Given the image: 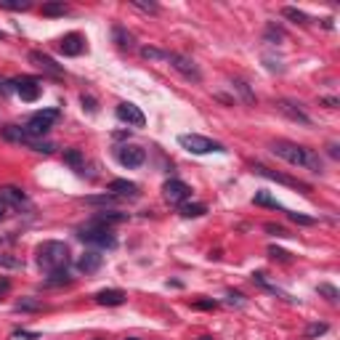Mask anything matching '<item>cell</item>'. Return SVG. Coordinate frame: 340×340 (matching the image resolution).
Returning a JSON list of instances; mask_svg holds the SVG:
<instances>
[{"label": "cell", "instance_id": "6da1fadb", "mask_svg": "<svg viewBox=\"0 0 340 340\" xmlns=\"http://www.w3.org/2000/svg\"><path fill=\"white\" fill-rule=\"evenodd\" d=\"M271 152L277 154L279 160L290 162V165H295V168H309L313 173H322V160H319V154L309 146H300V143H292V141H274Z\"/></svg>", "mask_w": 340, "mask_h": 340}, {"label": "cell", "instance_id": "7a4b0ae2", "mask_svg": "<svg viewBox=\"0 0 340 340\" xmlns=\"http://www.w3.org/2000/svg\"><path fill=\"white\" fill-rule=\"evenodd\" d=\"M35 255H37L40 269H45V271H58V269H67L69 266V247L64 242H56V239L43 242L35 250Z\"/></svg>", "mask_w": 340, "mask_h": 340}, {"label": "cell", "instance_id": "3957f363", "mask_svg": "<svg viewBox=\"0 0 340 340\" xmlns=\"http://www.w3.org/2000/svg\"><path fill=\"white\" fill-rule=\"evenodd\" d=\"M77 237H80L85 245H93V247H99V250H114L117 247L114 234L109 231L107 226L96 224V221H90V224H85L83 228H77Z\"/></svg>", "mask_w": 340, "mask_h": 340}, {"label": "cell", "instance_id": "277c9868", "mask_svg": "<svg viewBox=\"0 0 340 340\" xmlns=\"http://www.w3.org/2000/svg\"><path fill=\"white\" fill-rule=\"evenodd\" d=\"M178 143L186 149V152H192V154L226 152L224 143H218V141H213V139H205V136H199V133H184V136H178Z\"/></svg>", "mask_w": 340, "mask_h": 340}, {"label": "cell", "instance_id": "5b68a950", "mask_svg": "<svg viewBox=\"0 0 340 340\" xmlns=\"http://www.w3.org/2000/svg\"><path fill=\"white\" fill-rule=\"evenodd\" d=\"M56 120H58V109H40V112H35L29 117V122L24 128H27L29 139H43Z\"/></svg>", "mask_w": 340, "mask_h": 340}, {"label": "cell", "instance_id": "8992f818", "mask_svg": "<svg viewBox=\"0 0 340 340\" xmlns=\"http://www.w3.org/2000/svg\"><path fill=\"white\" fill-rule=\"evenodd\" d=\"M168 61H170V67L178 72V75H184L186 80H192V83H199L202 80L199 67L189 56H184V54H168Z\"/></svg>", "mask_w": 340, "mask_h": 340}, {"label": "cell", "instance_id": "52a82bcc", "mask_svg": "<svg viewBox=\"0 0 340 340\" xmlns=\"http://www.w3.org/2000/svg\"><path fill=\"white\" fill-rule=\"evenodd\" d=\"M253 170H255L258 175H263V178L277 181V184H284V186H290V189H300V192H306V194L311 192L309 184H303V181H298V178H290V175H282V173H277V170H269L266 165H255Z\"/></svg>", "mask_w": 340, "mask_h": 340}, {"label": "cell", "instance_id": "ba28073f", "mask_svg": "<svg viewBox=\"0 0 340 340\" xmlns=\"http://www.w3.org/2000/svg\"><path fill=\"white\" fill-rule=\"evenodd\" d=\"M117 160H120L122 168H141L143 160H146V152L136 143H125V146L117 149Z\"/></svg>", "mask_w": 340, "mask_h": 340}, {"label": "cell", "instance_id": "9c48e42d", "mask_svg": "<svg viewBox=\"0 0 340 340\" xmlns=\"http://www.w3.org/2000/svg\"><path fill=\"white\" fill-rule=\"evenodd\" d=\"M114 114H117V120L128 122V125H133V128H143V122H146V117H143V112H141L139 107H136V104H130V101H122V104H117Z\"/></svg>", "mask_w": 340, "mask_h": 340}, {"label": "cell", "instance_id": "30bf717a", "mask_svg": "<svg viewBox=\"0 0 340 340\" xmlns=\"http://www.w3.org/2000/svg\"><path fill=\"white\" fill-rule=\"evenodd\" d=\"M189 194H192V189H189L184 181H178V178H170L168 184L162 186V197H165L170 205H181V202H186Z\"/></svg>", "mask_w": 340, "mask_h": 340}, {"label": "cell", "instance_id": "8fae6325", "mask_svg": "<svg viewBox=\"0 0 340 340\" xmlns=\"http://www.w3.org/2000/svg\"><path fill=\"white\" fill-rule=\"evenodd\" d=\"M29 61L35 64L37 69H43L45 75H51V77H61L64 75L61 64H56L54 58H51L48 54H43V51H29Z\"/></svg>", "mask_w": 340, "mask_h": 340}, {"label": "cell", "instance_id": "7c38bea8", "mask_svg": "<svg viewBox=\"0 0 340 340\" xmlns=\"http://www.w3.org/2000/svg\"><path fill=\"white\" fill-rule=\"evenodd\" d=\"M14 90L22 96V101H37V96H40V83H37L35 77H16Z\"/></svg>", "mask_w": 340, "mask_h": 340}, {"label": "cell", "instance_id": "4fadbf2b", "mask_svg": "<svg viewBox=\"0 0 340 340\" xmlns=\"http://www.w3.org/2000/svg\"><path fill=\"white\" fill-rule=\"evenodd\" d=\"M277 109L282 112L284 117H290L292 122H300V125H311V117L300 109V104H295V101H290V99H279L277 101Z\"/></svg>", "mask_w": 340, "mask_h": 340}, {"label": "cell", "instance_id": "5bb4252c", "mask_svg": "<svg viewBox=\"0 0 340 340\" xmlns=\"http://www.w3.org/2000/svg\"><path fill=\"white\" fill-rule=\"evenodd\" d=\"M58 51H61L64 56H80L83 51H85V37L77 35V32L64 35L61 40H58Z\"/></svg>", "mask_w": 340, "mask_h": 340}, {"label": "cell", "instance_id": "9a60e30c", "mask_svg": "<svg viewBox=\"0 0 340 340\" xmlns=\"http://www.w3.org/2000/svg\"><path fill=\"white\" fill-rule=\"evenodd\" d=\"M101 263H104V255H101L99 250H85L80 258H77V271L93 274V271L101 269Z\"/></svg>", "mask_w": 340, "mask_h": 340}, {"label": "cell", "instance_id": "2e32d148", "mask_svg": "<svg viewBox=\"0 0 340 340\" xmlns=\"http://www.w3.org/2000/svg\"><path fill=\"white\" fill-rule=\"evenodd\" d=\"M109 194L114 197H139V186L133 181H125V178H114L109 184Z\"/></svg>", "mask_w": 340, "mask_h": 340}, {"label": "cell", "instance_id": "e0dca14e", "mask_svg": "<svg viewBox=\"0 0 340 340\" xmlns=\"http://www.w3.org/2000/svg\"><path fill=\"white\" fill-rule=\"evenodd\" d=\"M0 199H3L8 207H22L24 202H27V194L16 186H3L0 189Z\"/></svg>", "mask_w": 340, "mask_h": 340}, {"label": "cell", "instance_id": "ac0fdd59", "mask_svg": "<svg viewBox=\"0 0 340 340\" xmlns=\"http://www.w3.org/2000/svg\"><path fill=\"white\" fill-rule=\"evenodd\" d=\"M125 298L128 295L122 290H101V292H96V303L99 306H122Z\"/></svg>", "mask_w": 340, "mask_h": 340}, {"label": "cell", "instance_id": "d6986e66", "mask_svg": "<svg viewBox=\"0 0 340 340\" xmlns=\"http://www.w3.org/2000/svg\"><path fill=\"white\" fill-rule=\"evenodd\" d=\"M3 139H5V141H14V143H27V141H29V133H27V128L5 125V128H3Z\"/></svg>", "mask_w": 340, "mask_h": 340}, {"label": "cell", "instance_id": "ffe728a7", "mask_svg": "<svg viewBox=\"0 0 340 340\" xmlns=\"http://www.w3.org/2000/svg\"><path fill=\"white\" fill-rule=\"evenodd\" d=\"M96 224H101V226H107L109 228V224H122V221H128V213H114V210H104V213H99L96 215Z\"/></svg>", "mask_w": 340, "mask_h": 340}, {"label": "cell", "instance_id": "44dd1931", "mask_svg": "<svg viewBox=\"0 0 340 340\" xmlns=\"http://www.w3.org/2000/svg\"><path fill=\"white\" fill-rule=\"evenodd\" d=\"M112 37H114V43L120 45L122 51H125V48H133V35H130L125 27H120V24H114V27H112Z\"/></svg>", "mask_w": 340, "mask_h": 340}, {"label": "cell", "instance_id": "7402d4cb", "mask_svg": "<svg viewBox=\"0 0 340 340\" xmlns=\"http://www.w3.org/2000/svg\"><path fill=\"white\" fill-rule=\"evenodd\" d=\"M72 277L67 269H58V271H48V277H45V284L48 287H61V284H69Z\"/></svg>", "mask_w": 340, "mask_h": 340}, {"label": "cell", "instance_id": "603a6c76", "mask_svg": "<svg viewBox=\"0 0 340 340\" xmlns=\"http://www.w3.org/2000/svg\"><path fill=\"white\" fill-rule=\"evenodd\" d=\"M253 202H255V205H260V207H271V210H282V205H279V202L274 199L269 192H255Z\"/></svg>", "mask_w": 340, "mask_h": 340}, {"label": "cell", "instance_id": "cb8c5ba5", "mask_svg": "<svg viewBox=\"0 0 340 340\" xmlns=\"http://www.w3.org/2000/svg\"><path fill=\"white\" fill-rule=\"evenodd\" d=\"M184 218H199V215H205L207 213V207L205 205H199V202H194V205H181V210H178Z\"/></svg>", "mask_w": 340, "mask_h": 340}, {"label": "cell", "instance_id": "d4e9b609", "mask_svg": "<svg viewBox=\"0 0 340 340\" xmlns=\"http://www.w3.org/2000/svg\"><path fill=\"white\" fill-rule=\"evenodd\" d=\"M282 14H284L287 19H292V22H298V24H309V22H311L309 14H303L300 8H292V5H284V8H282Z\"/></svg>", "mask_w": 340, "mask_h": 340}, {"label": "cell", "instance_id": "484cf974", "mask_svg": "<svg viewBox=\"0 0 340 340\" xmlns=\"http://www.w3.org/2000/svg\"><path fill=\"white\" fill-rule=\"evenodd\" d=\"M141 56L149 58V61H168V54L160 48H152V45H146V48H141Z\"/></svg>", "mask_w": 340, "mask_h": 340}, {"label": "cell", "instance_id": "4316f807", "mask_svg": "<svg viewBox=\"0 0 340 340\" xmlns=\"http://www.w3.org/2000/svg\"><path fill=\"white\" fill-rule=\"evenodd\" d=\"M64 162H67V165H72V168H83V152L80 149H67V152H64Z\"/></svg>", "mask_w": 340, "mask_h": 340}, {"label": "cell", "instance_id": "83f0119b", "mask_svg": "<svg viewBox=\"0 0 340 340\" xmlns=\"http://www.w3.org/2000/svg\"><path fill=\"white\" fill-rule=\"evenodd\" d=\"M67 14V5L58 0V3H45L43 5V16H64Z\"/></svg>", "mask_w": 340, "mask_h": 340}, {"label": "cell", "instance_id": "f1b7e54d", "mask_svg": "<svg viewBox=\"0 0 340 340\" xmlns=\"http://www.w3.org/2000/svg\"><path fill=\"white\" fill-rule=\"evenodd\" d=\"M0 8H8V11H27L32 8L29 0H0Z\"/></svg>", "mask_w": 340, "mask_h": 340}, {"label": "cell", "instance_id": "f546056e", "mask_svg": "<svg viewBox=\"0 0 340 340\" xmlns=\"http://www.w3.org/2000/svg\"><path fill=\"white\" fill-rule=\"evenodd\" d=\"M27 146L32 149V152H37V154H51V152H54V143H51V141H27Z\"/></svg>", "mask_w": 340, "mask_h": 340}, {"label": "cell", "instance_id": "4dcf8cb0", "mask_svg": "<svg viewBox=\"0 0 340 340\" xmlns=\"http://www.w3.org/2000/svg\"><path fill=\"white\" fill-rule=\"evenodd\" d=\"M0 269H22V258L8 253H0Z\"/></svg>", "mask_w": 340, "mask_h": 340}, {"label": "cell", "instance_id": "1f68e13d", "mask_svg": "<svg viewBox=\"0 0 340 340\" xmlns=\"http://www.w3.org/2000/svg\"><path fill=\"white\" fill-rule=\"evenodd\" d=\"M16 309L19 311H40L43 306H40V300H35V298H22L16 303Z\"/></svg>", "mask_w": 340, "mask_h": 340}, {"label": "cell", "instance_id": "d6a6232c", "mask_svg": "<svg viewBox=\"0 0 340 340\" xmlns=\"http://www.w3.org/2000/svg\"><path fill=\"white\" fill-rule=\"evenodd\" d=\"M117 197H114V194H96V197H85V202H88V205H112V202H114Z\"/></svg>", "mask_w": 340, "mask_h": 340}, {"label": "cell", "instance_id": "836d02e7", "mask_svg": "<svg viewBox=\"0 0 340 340\" xmlns=\"http://www.w3.org/2000/svg\"><path fill=\"white\" fill-rule=\"evenodd\" d=\"M130 5H136V8L146 11V14H160V5H157V3H149V0H130Z\"/></svg>", "mask_w": 340, "mask_h": 340}, {"label": "cell", "instance_id": "e575fe53", "mask_svg": "<svg viewBox=\"0 0 340 340\" xmlns=\"http://www.w3.org/2000/svg\"><path fill=\"white\" fill-rule=\"evenodd\" d=\"M319 295H324L327 300H330V303H338V298H340L335 287H332V284H327V282H324V284H319Z\"/></svg>", "mask_w": 340, "mask_h": 340}, {"label": "cell", "instance_id": "d590c367", "mask_svg": "<svg viewBox=\"0 0 340 340\" xmlns=\"http://www.w3.org/2000/svg\"><path fill=\"white\" fill-rule=\"evenodd\" d=\"M287 218H290L292 224H300V226H313L316 224V218H311V215H300V213H287Z\"/></svg>", "mask_w": 340, "mask_h": 340}, {"label": "cell", "instance_id": "8d00e7d4", "mask_svg": "<svg viewBox=\"0 0 340 340\" xmlns=\"http://www.w3.org/2000/svg\"><path fill=\"white\" fill-rule=\"evenodd\" d=\"M266 40H271V43H282V40H284V32H282V29H277L274 24H269V27H266Z\"/></svg>", "mask_w": 340, "mask_h": 340}, {"label": "cell", "instance_id": "74e56055", "mask_svg": "<svg viewBox=\"0 0 340 340\" xmlns=\"http://www.w3.org/2000/svg\"><path fill=\"white\" fill-rule=\"evenodd\" d=\"M80 104H83V109H88V112L90 114H96V112H99V104H96V99H93V96H80Z\"/></svg>", "mask_w": 340, "mask_h": 340}, {"label": "cell", "instance_id": "f35d334b", "mask_svg": "<svg viewBox=\"0 0 340 340\" xmlns=\"http://www.w3.org/2000/svg\"><path fill=\"white\" fill-rule=\"evenodd\" d=\"M234 88L239 90V93H242V99H245L247 104H253V101H255V96L250 93V88H247V83H242V80H237V83H234Z\"/></svg>", "mask_w": 340, "mask_h": 340}, {"label": "cell", "instance_id": "ab89813d", "mask_svg": "<svg viewBox=\"0 0 340 340\" xmlns=\"http://www.w3.org/2000/svg\"><path fill=\"white\" fill-rule=\"evenodd\" d=\"M266 231L274 234V237H290V234H287V228L284 226H277V224H266Z\"/></svg>", "mask_w": 340, "mask_h": 340}, {"label": "cell", "instance_id": "60d3db41", "mask_svg": "<svg viewBox=\"0 0 340 340\" xmlns=\"http://www.w3.org/2000/svg\"><path fill=\"white\" fill-rule=\"evenodd\" d=\"M327 330H330L327 324H311L309 327V338H319V335H324Z\"/></svg>", "mask_w": 340, "mask_h": 340}, {"label": "cell", "instance_id": "b9f144b4", "mask_svg": "<svg viewBox=\"0 0 340 340\" xmlns=\"http://www.w3.org/2000/svg\"><path fill=\"white\" fill-rule=\"evenodd\" d=\"M226 303H228V306H245V298H242L239 292H228V295H226Z\"/></svg>", "mask_w": 340, "mask_h": 340}, {"label": "cell", "instance_id": "7bdbcfd3", "mask_svg": "<svg viewBox=\"0 0 340 340\" xmlns=\"http://www.w3.org/2000/svg\"><path fill=\"white\" fill-rule=\"evenodd\" d=\"M0 93H3V96L16 93V90H14V80H0Z\"/></svg>", "mask_w": 340, "mask_h": 340}, {"label": "cell", "instance_id": "ee69618b", "mask_svg": "<svg viewBox=\"0 0 340 340\" xmlns=\"http://www.w3.org/2000/svg\"><path fill=\"white\" fill-rule=\"evenodd\" d=\"M269 255L271 258H279V260H290V253L279 250V247H269Z\"/></svg>", "mask_w": 340, "mask_h": 340}, {"label": "cell", "instance_id": "f6af8a7d", "mask_svg": "<svg viewBox=\"0 0 340 340\" xmlns=\"http://www.w3.org/2000/svg\"><path fill=\"white\" fill-rule=\"evenodd\" d=\"M194 306H197V309H215L218 303H215V300H197Z\"/></svg>", "mask_w": 340, "mask_h": 340}, {"label": "cell", "instance_id": "bcb514c9", "mask_svg": "<svg viewBox=\"0 0 340 340\" xmlns=\"http://www.w3.org/2000/svg\"><path fill=\"white\" fill-rule=\"evenodd\" d=\"M8 213H11V207L5 205L3 199H0V221H5V218H8Z\"/></svg>", "mask_w": 340, "mask_h": 340}, {"label": "cell", "instance_id": "7dc6e473", "mask_svg": "<svg viewBox=\"0 0 340 340\" xmlns=\"http://www.w3.org/2000/svg\"><path fill=\"white\" fill-rule=\"evenodd\" d=\"M322 104L327 109H338V99H332V96H327V99H322Z\"/></svg>", "mask_w": 340, "mask_h": 340}, {"label": "cell", "instance_id": "c3c4849f", "mask_svg": "<svg viewBox=\"0 0 340 340\" xmlns=\"http://www.w3.org/2000/svg\"><path fill=\"white\" fill-rule=\"evenodd\" d=\"M14 338H32V340H35L37 332H14Z\"/></svg>", "mask_w": 340, "mask_h": 340}, {"label": "cell", "instance_id": "681fc988", "mask_svg": "<svg viewBox=\"0 0 340 340\" xmlns=\"http://www.w3.org/2000/svg\"><path fill=\"white\" fill-rule=\"evenodd\" d=\"M327 149H330V157H335V160L340 157V152H338V143H330V146H327Z\"/></svg>", "mask_w": 340, "mask_h": 340}, {"label": "cell", "instance_id": "f907efd6", "mask_svg": "<svg viewBox=\"0 0 340 340\" xmlns=\"http://www.w3.org/2000/svg\"><path fill=\"white\" fill-rule=\"evenodd\" d=\"M8 287H11V282H8V279H3V282H0V295H3V292L8 290Z\"/></svg>", "mask_w": 340, "mask_h": 340}, {"label": "cell", "instance_id": "816d5d0a", "mask_svg": "<svg viewBox=\"0 0 340 340\" xmlns=\"http://www.w3.org/2000/svg\"><path fill=\"white\" fill-rule=\"evenodd\" d=\"M197 340H213L210 335H202V338H197Z\"/></svg>", "mask_w": 340, "mask_h": 340}, {"label": "cell", "instance_id": "f5cc1de1", "mask_svg": "<svg viewBox=\"0 0 340 340\" xmlns=\"http://www.w3.org/2000/svg\"><path fill=\"white\" fill-rule=\"evenodd\" d=\"M125 340H139V338H125Z\"/></svg>", "mask_w": 340, "mask_h": 340}, {"label": "cell", "instance_id": "db71d44e", "mask_svg": "<svg viewBox=\"0 0 340 340\" xmlns=\"http://www.w3.org/2000/svg\"><path fill=\"white\" fill-rule=\"evenodd\" d=\"M0 40H3V35H0Z\"/></svg>", "mask_w": 340, "mask_h": 340}]
</instances>
